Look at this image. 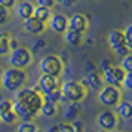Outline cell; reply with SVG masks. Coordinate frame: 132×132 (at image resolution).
<instances>
[{
    "label": "cell",
    "mask_w": 132,
    "mask_h": 132,
    "mask_svg": "<svg viewBox=\"0 0 132 132\" xmlns=\"http://www.w3.org/2000/svg\"><path fill=\"white\" fill-rule=\"evenodd\" d=\"M16 46H18V42H16L15 39L11 37V40H9V51H11V49H15Z\"/></svg>",
    "instance_id": "8d00e7d4"
},
{
    "label": "cell",
    "mask_w": 132,
    "mask_h": 132,
    "mask_svg": "<svg viewBox=\"0 0 132 132\" xmlns=\"http://www.w3.org/2000/svg\"><path fill=\"white\" fill-rule=\"evenodd\" d=\"M101 77H102V82H105L107 85H114V86H117L116 80H114V76H113V67H111V65L102 68Z\"/></svg>",
    "instance_id": "603a6c76"
},
{
    "label": "cell",
    "mask_w": 132,
    "mask_h": 132,
    "mask_svg": "<svg viewBox=\"0 0 132 132\" xmlns=\"http://www.w3.org/2000/svg\"><path fill=\"white\" fill-rule=\"evenodd\" d=\"M9 40H11V33L0 31V56H3L9 52Z\"/></svg>",
    "instance_id": "44dd1931"
},
{
    "label": "cell",
    "mask_w": 132,
    "mask_h": 132,
    "mask_svg": "<svg viewBox=\"0 0 132 132\" xmlns=\"http://www.w3.org/2000/svg\"><path fill=\"white\" fill-rule=\"evenodd\" d=\"M120 86H123L126 90H132V71H126L125 73V77L122 80Z\"/></svg>",
    "instance_id": "f546056e"
},
{
    "label": "cell",
    "mask_w": 132,
    "mask_h": 132,
    "mask_svg": "<svg viewBox=\"0 0 132 132\" xmlns=\"http://www.w3.org/2000/svg\"><path fill=\"white\" fill-rule=\"evenodd\" d=\"M92 2H96V0H92Z\"/></svg>",
    "instance_id": "60d3db41"
},
{
    "label": "cell",
    "mask_w": 132,
    "mask_h": 132,
    "mask_svg": "<svg viewBox=\"0 0 132 132\" xmlns=\"http://www.w3.org/2000/svg\"><path fill=\"white\" fill-rule=\"evenodd\" d=\"M71 125H73V131H74V132H76V131H77V132L82 131V123H80V122H77L76 119L71 122Z\"/></svg>",
    "instance_id": "d590c367"
},
{
    "label": "cell",
    "mask_w": 132,
    "mask_h": 132,
    "mask_svg": "<svg viewBox=\"0 0 132 132\" xmlns=\"http://www.w3.org/2000/svg\"><path fill=\"white\" fill-rule=\"evenodd\" d=\"M108 65H110L108 60H102V62H101V68H105V67H108Z\"/></svg>",
    "instance_id": "74e56055"
},
{
    "label": "cell",
    "mask_w": 132,
    "mask_h": 132,
    "mask_svg": "<svg viewBox=\"0 0 132 132\" xmlns=\"http://www.w3.org/2000/svg\"><path fill=\"white\" fill-rule=\"evenodd\" d=\"M25 82H27V73L22 68L9 67L0 74V83L7 92H15L21 86H24Z\"/></svg>",
    "instance_id": "7a4b0ae2"
},
{
    "label": "cell",
    "mask_w": 132,
    "mask_h": 132,
    "mask_svg": "<svg viewBox=\"0 0 132 132\" xmlns=\"http://www.w3.org/2000/svg\"><path fill=\"white\" fill-rule=\"evenodd\" d=\"M117 114L111 110H102L96 116V123L102 131H114L117 128Z\"/></svg>",
    "instance_id": "ba28073f"
},
{
    "label": "cell",
    "mask_w": 132,
    "mask_h": 132,
    "mask_svg": "<svg viewBox=\"0 0 132 132\" xmlns=\"http://www.w3.org/2000/svg\"><path fill=\"white\" fill-rule=\"evenodd\" d=\"M43 102L42 94L34 90L31 86H21L15 90L12 100V110L21 120H33L39 114Z\"/></svg>",
    "instance_id": "6da1fadb"
},
{
    "label": "cell",
    "mask_w": 132,
    "mask_h": 132,
    "mask_svg": "<svg viewBox=\"0 0 132 132\" xmlns=\"http://www.w3.org/2000/svg\"><path fill=\"white\" fill-rule=\"evenodd\" d=\"M76 2L77 0H55V3H60L61 6H64V7H71Z\"/></svg>",
    "instance_id": "e575fe53"
},
{
    "label": "cell",
    "mask_w": 132,
    "mask_h": 132,
    "mask_svg": "<svg viewBox=\"0 0 132 132\" xmlns=\"http://www.w3.org/2000/svg\"><path fill=\"white\" fill-rule=\"evenodd\" d=\"M24 21V30L27 33H30V34H34V36H39V34H42L45 33L46 30V22H43L40 19H37L36 16H28V18L22 19Z\"/></svg>",
    "instance_id": "8fae6325"
},
{
    "label": "cell",
    "mask_w": 132,
    "mask_h": 132,
    "mask_svg": "<svg viewBox=\"0 0 132 132\" xmlns=\"http://www.w3.org/2000/svg\"><path fill=\"white\" fill-rule=\"evenodd\" d=\"M42 98L43 101H49V102H54V104H60V102H67L64 100V96L61 94V89L56 88L54 90H49L46 94H42Z\"/></svg>",
    "instance_id": "ac0fdd59"
},
{
    "label": "cell",
    "mask_w": 132,
    "mask_h": 132,
    "mask_svg": "<svg viewBox=\"0 0 132 132\" xmlns=\"http://www.w3.org/2000/svg\"><path fill=\"white\" fill-rule=\"evenodd\" d=\"M88 27H89V21L83 13H73L67 19V28H70L73 31H77V33L83 34V33H86Z\"/></svg>",
    "instance_id": "30bf717a"
},
{
    "label": "cell",
    "mask_w": 132,
    "mask_h": 132,
    "mask_svg": "<svg viewBox=\"0 0 132 132\" xmlns=\"http://www.w3.org/2000/svg\"><path fill=\"white\" fill-rule=\"evenodd\" d=\"M31 88H33V89H34V90H37V92H40V89H39V85H33V86H31Z\"/></svg>",
    "instance_id": "f35d334b"
},
{
    "label": "cell",
    "mask_w": 132,
    "mask_h": 132,
    "mask_svg": "<svg viewBox=\"0 0 132 132\" xmlns=\"http://www.w3.org/2000/svg\"><path fill=\"white\" fill-rule=\"evenodd\" d=\"M16 2H18V0H0V5L7 7V9H12V7H15Z\"/></svg>",
    "instance_id": "d6a6232c"
},
{
    "label": "cell",
    "mask_w": 132,
    "mask_h": 132,
    "mask_svg": "<svg viewBox=\"0 0 132 132\" xmlns=\"http://www.w3.org/2000/svg\"><path fill=\"white\" fill-rule=\"evenodd\" d=\"M67 16L62 13H52V16L49 18V28L56 33V34H62L67 30Z\"/></svg>",
    "instance_id": "7c38bea8"
},
{
    "label": "cell",
    "mask_w": 132,
    "mask_h": 132,
    "mask_svg": "<svg viewBox=\"0 0 132 132\" xmlns=\"http://www.w3.org/2000/svg\"><path fill=\"white\" fill-rule=\"evenodd\" d=\"M7 54H9V65L11 67L25 70L33 62V52L25 46H16L15 49H11Z\"/></svg>",
    "instance_id": "5b68a950"
},
{
    "label": "cell",
    "mask_w": 132,
    "mask_h": 132,
    "mask_svg": "<svg viewBox=\"0 0 132 132\" xmlns=\"http://www.w3.org/2000/svg\"><path fill=\"white\" fill-rule=\"evenodd\" d=\"M120 58H122L120 67H122L125 71H132V55H131V52L123 55V56H120Z\"/></svg>",
    "instance_id": "484cf974"
},
{
    "label": "cell",
    "mask_w": 132,
    "mask_h": 132,
    "mask_svg": "<svg viewBox=\"0 0 132 132\" xmlns=\"http://www.w3.org/2000/svg\"><path fill=\"white\" fill-rule=\"evenodd\" d=\"M37 85H39L40 94H46L49 90H54V89H56V88H60L61 80H60L58 76H52V74L42 73V76L37 80Z\"/></svg>",
    "instance_id": "9c48e42d"
},
{
    "label": "cell",
    "mask_w": 132,
    "mask_h": 132,
    "mask_svg": "<svg viewBox=\"0 0 132 132\" xmlns=\"http://www.w3.org/2000/svg\"><path fill=\"white\" fill-rule=\"evenodd\" d=\"M49 132H55V131H61V132H74L73 131V125L71 122H62V123H56L54 126H49L48 128Z\"/></svg>",
    "instance_id": "cb8c5ba5"
},
{
    "label": "cell",
    "mask_w": 132,
    "mask_h": 132,
    "mask_svg": "<svg viewBox=\"0 0 132 132\" xmlns=\"http://www.w3.org/2000/svg\"><path fill=\"white\" fill-rule=\"evenodd\" d=\"M60 89L67 102H80L88 96V88L77 80H65L61 83Z\"/></svg>",
    "instance_id": "3957f363"
},
{
    "label": "cell",
    "mask_w": 132,
    "mask_h": 132,
    "mask_svg": "<svg viewBox=\"0 0 132 132\" xmlns=\"http://www.w3.org/2000/svg\"><path fill=\"white\" fill-rule=\"evenodd\" d=\"M116 108H117V114L122 119L129 120L132 117V104L129 101H122L120 100L119 104L116 105Z\"/></svg>",
    "instance_id": "e0dca14e"
},
{
    "label": "cell",
    "mask_w": 132,
    "mask_h": 132,
    "mask_svg": "<svg viewBox=\"0 0 132 132\" xmlns=\"http://www.w3.org/2000/svg\"><path fill=\"white\" fill-rule=\"evenodd\" d=\"M80 82H82L86 88H90L92 90H98L102 86V77H101V74H98L96 71H90L89 74L85 79H82Z\"/></svg>",
    "instance_id": "4fadbf2b"
},
{
    "label": "cell",
    "mask_w": 132,
    "mask_h": 132,
    "mask_svg": "<svg viewBox=\"0 0 132 132\" xmlns=\"http://www.w3.org/2000/svg\"><path fill=\"white\" fill-rule=\"evenodd\" d=\"M123 36H125V43L128 49L132 51V24L126 25V28L123 30Z\"/></svg>",
    "instance_id": "83f0119b"
},
{
    "label": "cell",
    "mask_w": 132,
    "mask_h": 132,
    "mask_svg": "<svg viewBox=\"0 0 132 132\" xmlns=\"http://www.w3.org/2000/svg\"><path fill=\"white\" fill-rule=\"evenodd\" d=\"M125 73H126V71H125V70H123L120 65L113 67V76H114V80H116L117 86H120L122 80H123V77H125Z\"/></svg>",
    "instance_id": "4316f807"
},
{
    "label": "cell",
    "mask_w": 132,
    "mask_h": 132,
    "mask_svg": "<svg viewBox=\"0 0 132 132\" xmlns=\"http://www.w3.org/2000/svg\"><path fill=\"white\" fill-rule=\"evenodd\" d=\"M15 6H16V15L21 19H25V18H28V16L33 15L34 5L31 2H27V0H24V2H16Z\"/></svg>",
    "instance_id": "5bb4252c"
},
{
    "label": "cell",
    "mask_w": 132,
    "mask_h": 132,
    "mask_svg": "<svg viewBox=\"0 0 132 132\" xmlns=\"http://www.w3.org/2000/svg\"><path fill=\"white\" fill-rule=\"evenodd\" d=\"M39 68H40L42 73H46V74H52V76L61 77V74H62V71H64V62H62V60H61V56H58V55L48 54L40 60Z\"/></svg>",
    "instance_id": "8992f818"
},
{
    "label": "cell",
    "mask_w": 132,
    "mask_h": 132,
    "mask_svg": "<svg viewBox=\"0 0 132 132\" xmlns=\"http://www.w3.org/2000/svg\"><path fill=\"white\" fill-rule=\"evenodd\" d=\"M9 16H11V9L2 6L0 5V25H5L9 21Z\"/></svg>",
    "instance_id": "f1b7e54d"
},
{
    "label": "cell",
    "mask_w": 132,
    "mask_h": 132,
    "mask_svg": "<svg viewBox=\"0 0 132 132\" xmlns=\"http://www.w3.org/2000/svg\"><path fill=\"white\" fill-rule=\"evenodd\" d=\"M12 110V100H0V114Z\"/></svg>",
    "instance_id": "4dcf8cb0"
},
{
    "label": "cell",
    "mask_w": 132,
    "mask_h": 132,
    "mask_svg": "<svg viewBox=\"0 0 132 132\" xmlns=\"http://www.w3.org/2000/svg\"><path fill=\"white\" fill-rule=\"evenodd\" d=\"M16 129H18V132H37L39 126L33 120H22V123H19Z\"/></svg>",
    "instance_id": "7402d4cb"
},
{
    "label": "cell",
    "mask_w": 132,
    "mask_h": 132,
    "mask_svg": "<svg viewBox=\"0 0 132 132\" xmlns=\"http://www.w3.org/2000/svg\"><path fill=\"white\" fill-rule=\"evenodd\" d=\"M79 102H67V108L64 111V120L65 122H73L79 114Z\"/></svg>",
    "instance_id": "d6986e66"
},
{
    "label": "cell",
    "mask_w": 132,
    "mask_h": 132,
    "mask_svg": "<svg viewBox=\"0 0 132 132\" xmlns=\"http://www.w3.org/2000/svg\"><path fill=\"white\" fill-rule=\"evenodd\" d=\"M62 34H64L65 42L68 43L70 46H73V48L80 46L82 42H83V34H82V33H77V31H73V30H70V28H67Z\"/></svg>",
    "instance_id": "9a60e30c"
},
{
    "label": "cell",
    "mask_w": 132,
    "mask_h": 132,
    "mask_svg": "<svg viewBox=\"0 0 132 132\" xmlns=\"http://www.w3.org/2000/svg\"><path fill=\"white\" fill-rule=\"evenodd\" d=\"M108 43L116 54L119 56H123V55L129 54L131 51L128 49L125 43V36H123V31L122 30H113L108 33Z\"/></svg>",
    "instance_id": "52a82bcc"
},
{
    "label": "cell",
    "mask_w": 132,
    "mask_h": 132,
    "mask_svg": "<svg viewBox=\"0 0 132 132\" xmlns=\"http://www.w3.org/2000/svg\"><path fill=\"white\" fill-rule=\"evenodd\" d=\"M18 117H16V114L13 110H9L6 113H2L0 114V122H3V123H6V125H12L13 122H16Z\"/></svg>",
    "instance_id": "d4e9b609"
},
{
    "label": "cell",
    "mask_w": 132,
    "mask_h": 132,
    "mask_svg": "<svg viewBox=\"0 0 132 132\" xmlns=\"http://www.w3.org/2000/svg\"><path fill=\"white\" fill-rule=\"evenodd\" d=\"M122 100V90L120 86H114V85H104L98 89V101L104 107H116L119 101Z\"/></svg>",
    "instance_id": "277c9868"
},
{
    "label": "cell",
    "mask_w": 132,
    "mask_h": 132,
    "mask_svg": "<svg viewBox=\"0 0 132 132\" xmlns=\"http://www.w3.org/2000/svg\"><path fill=\"white\" fill-rule=\"evenodd\" d=\"M56 113H58V104H54V102H49V101L42 102L39 114H42L45 117H54V116H56Z\"/></svg>",
    "instance_id": "2e32d148"
},
{
    "label": "cell",
    "mask_w": 132,
    "mask_h": 132,
    "mask_svg": "<svg viewBox=\"0 0 132 132\" xmlns=\"http://www.w3.org/2000/svg\"><path fill=\"white\" fill-rule=\"evenodd\" d=\"M33 16H36L37 19H40L43 22H48L49 18L52 16V11H51L49 7L34 6V9H33Z\"/></svg>",
    "instance_id": "ffe728a7"
},
{
    "label": "cell",
    "mask_w": 132,
    "mask_h": 132,
    "mask_svg": "<svg viewBox=\"0 0 132 132\" xmlns=\"http://www.w3.org/2000/svg\"><path fill=\"white\" fill-rule=\"evenodd\" d=\"M36 2H37V6L49 7V9H52V7L56 5V3H55V0H36Z\"/></svg>",
    "instance_id": "1f68e13d"
},
{
    "label": "cell",
    "mask_w": 132,
    "mask_h": 132,
    "mask_svg": "<svg viewBox=\"0 0 132 132\" xmlns=\"http://www.w3.org/2000/svg\"><path fill=\"white\" fill-rule=\"evenodd\" d=\"M46 46V42L43 40V39H37L36 42H34V45H33V49L34 51H40V49H43Z\"/></svg>",
    "instance_id": "836d02e7"
},
{
    "label": "cell",
    "mask_w": 132,
    "mask_h": 132,
    "mask_svg": "<svg viewBox=\"0 0 132 132\" xmlns=\"http://www.w3.org/2000/svg\"><path fill=\"white\" fill-rule=\"evenodd\" d=\"M88 68H89V70H92V68H94V64H92V62H88Z\"/></svg>",
    "instance_id": "ab89813d"
}]
</instances>
